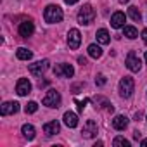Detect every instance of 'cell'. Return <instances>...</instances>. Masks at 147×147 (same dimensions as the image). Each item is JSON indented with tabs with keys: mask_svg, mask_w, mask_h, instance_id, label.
I'll use <instances>...</instances> for the list:
<instances>
[{
	"mask_svg": "<svg viewBox=\"0 0 147 147\" xmlns=\"http://www.w3.org/2000/svg\"><path fill=\"white\" fill-rule=\"evenodd\" d=\"M128 16H130L133 21H140V19H142V14H140V11H138L137 7H130V9H128Z\"/></svg>",
	"mask_w": 147,
	"mask_h": 147,
	"instance_id": "23",
	"label": "cell"
},
{
	"mask_svg": "<svg viewBox=\"0 0 147 147\" xmlns=\"http://www.w3.org/2000/svg\"><path fill=\"white\" fill-rule=\"evenodd\" d=\"M126 67H128L130 71H133V73H138V71H140L142 62H140V59L135 55V52H130V54H128V57H126Z\"/></svg>",
	"mask_w": 147,
	"mask_h": 147,
	"instance_id": "8",
	"label": "cell"
},
{
	"mask_svg": "<svg viewBox=\"0 0 147 147\" xmlns=\"http://www.w3.org/2000/svg\"><path fill=\"white\" fill-rule=\"evenodd\" d=\"M24 111H26V114H33V113H36V111H38V104L31 100V102H28V104H26Z\"/></svg>",
	"mask_w": 147,
	"mask_h": 147,
	"instance_id": "24",
	"label": "cell"
},
{
	"mask_svg": "<svg viewBox=\"0 0 147 147\" xmlns=\"http://www.w3.org/2000/svg\"><path fill=\"white\" fill-rule=\"evenodd\" d=\"M23 135L28 140H33L35 138V126L33 125H23Z\"/></svg>",
	"mask_w": 147,
	"mask_h": 147,
	"instance_id": "20",
	"label": "cell"
},
{
	"mask_svg": "<svg viewBox=\"0 0 147 147\" xmlns=\"http://www.w3.org/2000/svg\"><path fill=\"white\" fill-rule=\"evenodd\" d=\"M94 19H95V11L92 9L90 4H85L78 12V23L83 24V26H88V24L94 23Z\"/></svg>",
	"mask_w": 147,
	"mask_h": 147,
	"instance_id": "2",
	"label": "cell"
},
{
	"mask_svg": "<svg viewBox=\"0 0 147 147\" xmlns=\"http://www.w3.org/2000/svg\"><path fill=\"white\" fill-rule=\"evenodd\" d=\"M95 36H97V42H99V43H102V45H107V43L111 42V36H109V31H107V30H104V28H100V30H97V33H95Z\"/></svg>",
	"mask_w": 147,
	"mask_h": 147,
	"instance_id": "17",
	"label": "cell"
},
{
	"mask_svg": "<svg viewBox=\"0 0 147 147\" xmlns=\"http://www.w3.org/2000/svg\"><path fill=\"white\" fill-rule=\"evenodd\" d=\"M95 85L104 87V85H106V76H104V75H97V78H95Z\"/></svg>",
	"mask_w": 147,
	"mask_h": 147,
	"instance_id": "25",
	"label": "cell"
},
{
	"mask_svg": "<svg viewBox=\"0 0 147 147\" xmlns=\"http://www.w3.org/2000/svg\"><path fill=\"white\" fill-rule=\"evenodd\" d=\"M142 40H144V43L147 45V28H145V30L142 31Z\"/></svg>",
	"mask_w": 147,
	"mask_h": 147,
	"instance_id": "27",
	"label": "cell"
},
{
	"mask_svg": "<svg viewBox=\"0 0 147 147\" xmlns=\"http://www.w3.org/2000/svg\"><path fill=\"white\" fill-rule=\"evenodd\" d=\"M87 104H88V99H83V100H78V111H83Z\"/></svg>",
	"mask_w": 147,
	"mask_h": 147,
	"instance_id": "26",
	"label": "cell"
},
{
	"mask_svg": "<svg viewBox=\"0 0 147 147\" xmlns=\"http://www.w3.org/2000/svg\"><path fill=\"white\" fill-rule=\"evenodd\" d=\"M140 137H142V133H140L138 130H135V131H133V138H135V140H138Z\"/></svg>",
	"mask_w": 147,
	"mask_h": 147,
	"instance_id": "28",
	"label": "cell"
},
{
	"mask_svg": "<svg viewBox=\"0 0 147 147\" xmlns=\"http://www.w3.org/2000/svg\"><path fill=\"white\" fill-rule=\"evenodd\" d=\"M78 62L83 66V64H87V59H85V57H78Z\"/></svg>",
	"mask_w": 147,
	"mask_h": 147,
	"instance_id": "29",
	"label": "cell"
},
{
	"mask_svg": "<svg viewBox=\"0 0 147 147\" xmlns=\"http://www.w3.org/2000/svg\"><path fill=\"white\" fill-rule=\"evenodd\" d=\"M123 35H125L126 38L133 40V38H137V36H138V31H137V28H133V26H125Z\"/></svg>",
	"mask_w": 147,
	"mask_h": 147,
	"instance_id": "21",
	"label": "cell"
},
{
	"mask_svg": "<svg viewBox=\"0 0 147 147\" xmlns=\"http://www.w3.org/2000/svg\"><path fill=\"white\" fill-rule=\"evenodd\" d=\"M16 55H18V59H21V61H30V59L33 57V52L28 50V49H24V47H21V49L16 50Z\"/></svg>",
	"mask_w": 147,
	"mask_h": 147,
	"instance_id": "18",
	"label": "cell"
},
{
	"mask_svg": "<svg viewBox=\"0 0 147 147\" xmlns=\"http://www.w3.org/2000/svg\"><path fill=\"white\" fill-rule=\"evenodd\" d=\"M28 69H30V73H31L33 76H42L43 73L49 69V61H47V59H43V61L33 62V64H30V66H28Z\"/></svg>",
	"mask_w": 147,
	"mask_h": 147,
	"instance_id": "6",
	"label": "cell"
},
{
	"mask_svg": "<svg viewBox=\"0 0 147 147\" xmlns=\"http://www.w3.org/2000/svg\"><path fill=\"white\" fill-rule=\"evenodd\" d=\"M144 57H145V62H147V52H145V55H144Z\"/></svg>",
	"mask_w": 147,
	"mask_h": 147,
	"instance_id": "33",
	"label": "cell"
},
{
	"mask_svg": "<svg viewBox=\"0 0 147 147\" xmlns=\"http://www.w3.org/2000/svg\"><path fill=\"white\" fill-rule=\"evenodd\" d=\"M33 33H35V24H33L31 21H24V23L19 24V35H21L23 38H28V36H31Z\"/></svg>",
	"mask_w": 147,
	"mask_h": 147,
	"instance_id": "11",
	"label": "cell"
},
{
	"mask_svg": "<svg viewBox=\"0 0 147 147\" xmlns=\"http://www.w3.org/2000/svg\"><path fill=\"white\" fill-rule=\"evenodd\" d=\"M80 43H82V33L76 28L69 30V33H67V45H69V49L76 50L80 47Z\"/></svg>",
	"mask_w": 147,
	"mask_h": 147,
	"instance_id": "7",
	"label": "cell"
},
{
	"mask_svg": "<svg viewBox=\"0 0 147 147\" xmlns=\"http://www.w3.org/2000/svg\"><path fill=\"white\" fill-rule=\"evenodd\" d=\"M42 104L47 106V107H55V109H57V107L61 106V94H59L57 90H49L47 95L43 97Z\"/></svg>",
	"mask_w": 147,
	"mask_h": 147,
	"instance_id": "4",
	"label": "cell"
},
{
	"mask_svg": "<svg viewBox=\"0 0 147 147\" xmlns=\"http://www.w3.org/2000/svg\"><path fill=\"white\" fill-rule=\"evenodd\" d=\"M54 75L57 78H71L73 75H75V67H73L71 64H57L54 67Z\"/></svg>",
	"mask_w": 147,
	"mask_h": 147,
	"instance_id": "5",
	"label": "cell"
},
{
	"mask_svg": "<svg viewBox=\"0 0 147 147\" xmlns=\"http://www.w3.org/2000/svg\"><path fill=\"white\" fill-rule=\"evenodd\" d=\"M118 2H119V4H126V2H128V0H118Z\"/></svg>",
	"mask_w": 147,
	"mask_h": 147,
	"instance_id": "32",
	"label": "cell"
},
{
	"mask_svg": "<svg viewBox=\"0 0 147 147\" xmlns=\"http://www.w3.org/2000/svg\"><path fill=\"white\" fill-rule=\"evenodd\" d=\"M62 9L59 5H47L45 7V12H43V18L49 24H55V23H61L62 21Z\"/></svg>",
	"mask_w": 147,
	"mask_h": 147,
	"instance_id": "1",
	"label": "cell"
},
{
	"mask_svg": "<svg viewBox=\"0 0 147 147\" xmlns=\"http://www.w3.org/2000/svg\"><path fill=\"white\" fill-rule=\"evenodd\" d=\"M62 119H64V125H66L67 128H76V126H78V116H76L75 113H71V111L64 113Z\"/></svg>",
	"mask_w": 147,
	"mask_h": 147,
	"instance_id": "12",
	"label": "cell"
},
{
	"mask_svg": "<svg viewBox=\"0 0 147 147\" xmlns=\"http://www.w3.org/2000/svg\"><path fill=\"white\" fill-rule=\"evenodd\" d=\"M113 126H114L116 130H125V128L128 126V118L123 116V114L114 116V119H113Z\"/></svg>",
	"mask_w": 147,
	"mask_h": 147,
	"instance_id": "16",
	"label": "cell"
},
{
	"mask_svg": "<svg viewBox=\"0 0 147 147\" xmlns=\"http://www.w3.org/2000/svg\"><path fill=\"white\" fill-rule=\"evenodd\" d=\"M140 144H142V147H147V138H144V140H142Z\"/></svg>",
	"mask_w": 147,
	"mask_h": 147,
	"instance_id": "31",
	"label": "cell"
},
{
	"mask_svg": "<svg viewBox=\"0 0 147 147\" xmlns=\"http://www.w3.org/2000/svg\"><path fill=\"white\" fill-rule=\"evenodd\" d=\"M59 130H61V126H59V123H57V121H49V123H45V125H43V133H45L47 137L59 133Z\"/></svg>",
	"mask_w": 147,
	"mask_h": 147,
	"instance_id": "15",
	"label": "cell"
},
{
	"mask_svg": "<svg viewBox=\"0 0 147 147\" xmlns=\"http://www.w3.org/2000/svg\"><path fill=\"white\" fill-rule=\"evenodd\" d=\"M66 4H69V5H73V4H76V2H80V0H64Z\"/></svg>",
	"mask_w": 147,
	"mask_h": 147,
	"instance_id": "30",
	"label": "cell"
},
{
	"mask_svg": "<svg viewBox=\"0 0 147 147\" xmlns=\"http://www.w3.org/2000/svg\"><path fill=\"white\" fill-rule=\"evenodd\" d=\"M82 135H83L85 138H94V137L97 135V123H95L94 119H88V121L85 123L83 130H82Z\"/></svg>",
	"mask_w": 147,
	"mask_h": 147,
	"instance_id": "9",
	"label": "cell"
},
{
	"mask_svg": "<svg viewBox=\"0 0 147 147\" xmlns=\"http://www.w3.org/2000/svg\"><path fill=\"white\" fill-rule=\"evenodd\" d=\"M16 92H18V95H21V97L28 95V94L31 92V83H30V80L21 78V80L18 82V85H16Z\"/></svg>",
	"mask_w": 147,
	"mask_h": 147,
	"instance_id": "10",
	"label": "cell"
},
{
	"mask_svg": "<svg viewBox=\"0 0 147 147\" xmlns=\"http://www.w3.org/2000/svg\"><path fill=\"white\" fill-rule=\"evenodd\" d=\"M88 55L94 57V59H99L102 55V49L97 43H92V45H88Z\"/></svg>",
	"mask_w": 147,
	"mask_h": 147,
	"instance_id": "19",
	"label": "cell"
},
{
	"mask_svg": "<svg viewBox=\"0 0 147 147\" xmlns=\"http://www.w3.org/2000/svg\"><path fill=\"white\" fill-rule=\"evenodd\" d=\"M113 145H114V147H119V145H121V147H130V142H128L125 137L119 135V137H116V138L113 140Z\"/></svg>",
	"mask_w": 147,
	"mask_h": 147,
	"instance_id": "22",
	"label": "cell"
},
{
	"mask_svg": "<svg viewBox=\"0 0 147 147\" xmlns=\"http://www.w3.org/2000/svg\"><path fill=\"white\" fill-rule=\"evenodd\" d=\"M133 90H135V82H133V78L125 76V78L119 80V95H121V97H125V99L131 97Z\"/></svg>",
	"mask_w": 147,
	"mask_h": 147,
	"instance_id": "3",
	"label": "cell"
},
{
	"mask_svg": "<svg viewBox=\"0 0 147 147\" xmlns=\"http://www.w3.org/2000/svg\"><path fill=\"white\" fill-rule=\"evenodd\" d=\"M19 111V104L18 102H4L2 104V109H0V113H2V116H9V114H14Z\"/></svg>",
	"mask_w": 147,
	"mask_h": 147,
	"instance_id": "13",
	"label": "cell"
},
{
	"mask_svg": "<svg viewBox=\"0 0 147 147\" xmlns=\"http://www.w3.org/2000/svg\"><path fill=\"white\" fill-rule=\"evenodd\" d=\"M125 21H126L125 12H119V11H118V12H114L113 18H111V26L116 28V30H118V28H123V26H125Z\"/></svg>",
	"mask_w": 147,
	"mask_h": 147,
	"instance_id": "14",
	"label": "cell"
}]
</instances>
